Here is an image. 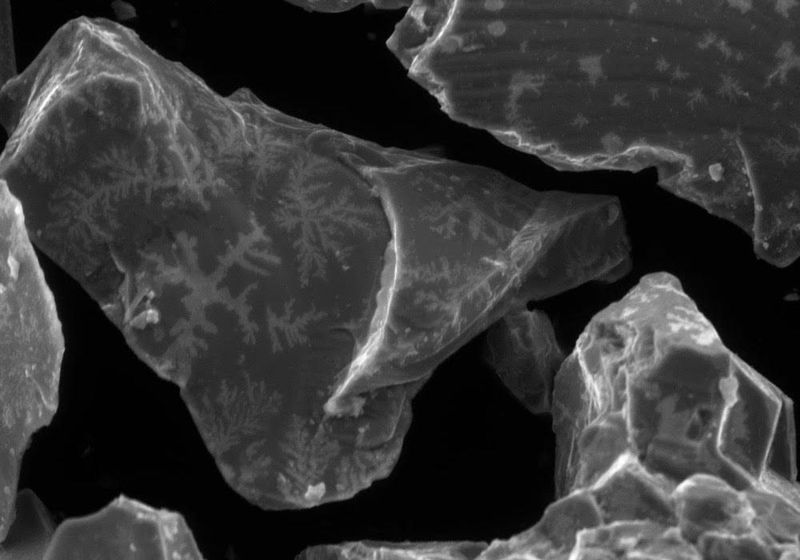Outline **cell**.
I'll list each match as a JSON object with an SVG mask.
<instances>
[{
  "label": "cell",
  "instance_id": "277c9868",
  "mask_svg": "<svg viewBox=\"0 0 800 560\" xmlns=\"http://www.w3.org/2000/svg\"><path fill=\"white\" fill-rule=\"evenodd\" d=\"M600 524L591 494L573 492L555 498L531 527L488 543L479 559L572 560L579 535Z\"/></svg>",
  "mask_w": 800,
  "mask_h": 560
},
{
  "label": "cell",
  "instance_id": "ba28073f",
  "mask_svg": "<svg viewBox=\"0 0 800 560\" xmlns=\"http://www.w3.org/2000/svg\"><path fill=\"white\" fill-rule=\"evenodd\" d=\"M662 527L649 522L600 524L579 535L573 559H634L642 542Z\"/></svg>",
  "mask_w": 800,
  "mask_h": 560
},
{
  "label": "cell",
  "instance_id": "6da1fadb",
  "mask_svg": "<svg viewBox=\"0 0 800 560\" xmlns=\"http://www.w3.org/2000/svg\"><path fill=\"white\" fill-rule=\"evenodd\" d=\"M415 191L391 212L379 328L406 381L430 378L506 313L606 279L618 250L548 200L501 190Z\"/></svg>",
  "mask_w": 800,
  "mask_h": 560
},
{
  "label": "cell",
  "instance_id": "30bf717a",
  "mask_svg": "<svg viewBox=\"0 0 800 560\" xmlns=\"http://www.w3.org/2000/svg\"><path fill=\"white\" fill-rule=\"evenodd\" d=\"M298 6H301L307 10H317V11H340V10H347L355 7L362 2H321V1H298L292 2Z\"/></svg>",
  "mask_w": 800,
  "mask_h": 560
},
{
  "label": "cell",
  "instance_id": "5b68a950",
  "mask_svg": "<svg viewBox=\"0 0 800 560\" xmlns=\"http://www.w3.org/2000/svg\"><path fill=\"white\" fill-rule=\"evenodd\" d=\"M675 488L630 456L621 458L587 490L602 524L649 522L677 526Z\"/></svg>",
  "mask_w": 800,
  "mask_h": 560
},
{
  "label": "cell",
  "instance_id": "7a4b0ae2",
  "mask_svg": "<svg viewBox=\"0 0 800 560\" xmlns=\"http://www.w3.org/2000/svg\"><path fill=\"white\" fill-rule=\"evenodd\" d=\"M765 383L704 322L601 313L555 381V455L593 474L630 456L674 487L703 473L742 490Z\"/></svg>",
  "mask_w": 800,
  "mask_h": 560
},
{
  "label": "cell",
  "instance_id": "3957f363",
  "mask_svg": "<svg viewBox=\"0 0 800 560\" xmlns=\"http://www.w3.org/2000/svg\"><path fill=\"white\" fill-rule=\"evenodd\" d=\"M485 332V358L502 384L530 413L549 414L566 355L548 315L521 307L503 315Z\"/></svg>",
  "mask_w": 800,
  "mask_h": 560
},
{
  "label": "cell",
  "instance_id": "9c48e42d",
  "mask_svg": "<svg viewBox=\"0 0 800 560\" xmlns=\"http://www.w3.org/2000/svg\"><path fill=\"white\" fill-rule=\"evenodd\" d=\"M694 547L699 559H777L774 551L754 531L742 535L703 536Z\"/></svg>",
  "mask_w": 800,
  "mask_h": 560
},
{
  "label": "cell",
  "instance_id": "8992f818",
  "mask_svg": "<svg viewBox=\"0 0 800 560\" xmlns=\"http://www.w3.org/2000/svg\"><path fill=\"white\" fill-rule=\"evenodd\" d=\"M674 495L677 527L693 546L707 535L753 532L742 490L723 478L703 473L692 475L676 486Z\"/></svg>",
  "mask_w": 800,
  "mask_h": 560
},
{
  "label": "cell",
  "instance_id": "52a82bcc",
  "mask_svg": "<svg viewBox=\"0 0 800 560\" xmlns=\"http://www.w3.org/2000/svg\"><path fill=\"white\" fill-rule=\"evenodd\" d=\"M753 531L780 560L800 557V493L797 481L770 472L742 490Z\"/></svg>",
  "mask_w": 800,
  "mask_h": 560
}]
</instances>
